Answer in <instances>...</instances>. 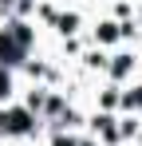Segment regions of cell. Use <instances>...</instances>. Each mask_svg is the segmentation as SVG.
I'll return each instance as SVG.
<instances>
[{"mask_svg":"<svg viewBox=\"0 0 142 146\" xmlns=\"http://www.w3.org/2000/svg\"><path fill=\"white\" fill-rule=\"evenodd\" d=\"M4 95H8V75L0 71V99H4Z\"/></svg>","mask_w":142,"mask_h":146,"instance_id":"3","label":"cell"},{"mask_svg":"<svg viewBox=\"0 0 142 146\" xmlns=\"http://www.w3.org/2000/svg\"><path fill=\"white\" fill-rule=\"evenodd\" d=\"M20 40H16V36H0V59H4V63H12V59H16V55H20Z\"/></svg>","mask_w":142,"mask_h":146,"instance_id":"1","label":"cell"},{"mask_svg":"<svg viewBox=\"0 0 142 146\" xmlns=\"http://www.w3.org/2000/svg\"><path fill=\"white\" fill-rule=\"evenodd\" d=\"M55 146H75V142H71V138H59V142H55Z\"/></svg>","mask_w":142,"mask_h":146,"instance_id":"4","label":"cell"},{"mask_svg":"<svg viewBox=\"0 0 142 146\" xmlns=\"http://www.w3.org/2000/svg\"><path fill=\"white\" fill-rule=\"evenodd\" d=\"M28 111H12V115H8V119H4V115H0V126H8V130H16V134H20V130H28Z\"/></svg>","mask_w":142,"mask_h":146,"instance_id":"2","label":"cell"}]
</instances>
